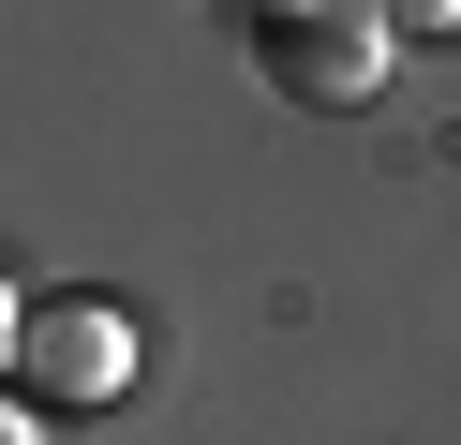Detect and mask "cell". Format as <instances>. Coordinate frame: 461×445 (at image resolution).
I'll use <instances>...</instances> for the list:
<instances>
[{
    "mask_svg": "<svg viewBox=\"0 0 461 445\" xmlns=\"http://www.w3.org/2000/svg\"><path fill=\"white\" fill-rule=\"evenodd\" d=\"M253 59H268L283 104L357 119L372 89H387V15H372V0H268V15H253Z\"/></svg>",
    "mask_w": 461,
    "mask_h": 445,
    "instance_id": "obj_1",
    "label": "cell"
},
{
    "mask_svg": "<svg viewBox=\"0 0 461 445\" xmlns=\"http://www.w3.org/2000/svg\"><path fill=\"white\" fill-rule=\"evenodd\" d=\"M120 371H134V342L104 297H15V386L31 401H104Z\"/></svg>",
    "mask_w": 461,
    "mask_h": 445,
    "instance_id": "obj_2",
    "label": "cell"
},
{
    "mask_svg": "<svg viewBox=\"0 0 461 445\" xmlns=\"http://www.w3.org/2000/svg\"><path fill=\"white\" fill-rule=\"evenodd\" d=\"M387 30H461V0H372Z\"/></svg>",
    "mask_w": 461,
    "mask_h": 445,
    "instance_id": "obj_3",
    "label": "cell"
},
{
    "mask_svg": "<svg viewBox=\"0 0 461 445\" xmlns=\"http://www.w3.org/2000/svg\"><path fill=\"white\" fill-rule=\"evenodd\" d=\"M0 445H31V415H0Z\"/></svg>",
    "mask_w": 461,
    "mask_h": 445,
    "instance_id": "obj_4",
    "label": "cell"
}]
</instances>
